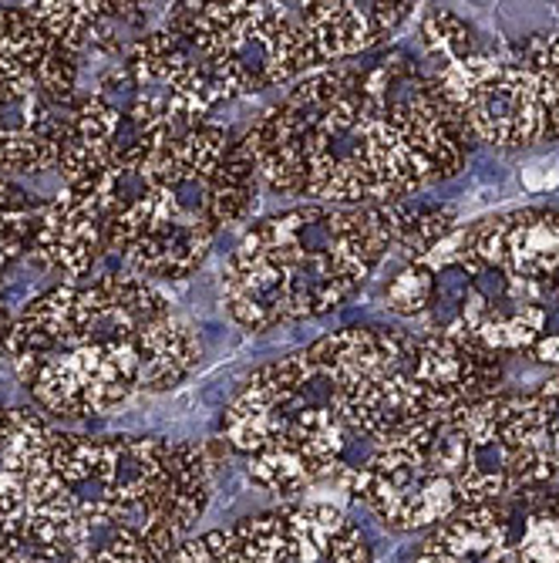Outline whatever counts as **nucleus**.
<instances>
[{
	"mask_svg": "<svg viewBox=\"0 0 559 563\" xmlns=\"http://www.w3.org/2000/svg\"><path fill=\"white\" fill-rule=\"evenodd\" d=\"M239 139L267 189L324 207L415 199L459 176L476 145L404 51L303 75Z\"/></svg>",
	"mask_w": 559,
	"mask_h": 563,
	"instance_id": "f257e3e1",
	"label": "nucleus"
},
{
	"mask_svg": "<svg viewBox=\"0 0 559 563\" xmlns=\"http://www.w3.org/2000/svg\"><path fill=\"white\" fill-rule=\"evenodd\" d=\"M415 199L374 207L300 202L253 223L220 267L226 318L267 334L334 314L381 271Z\"/></svg>",
	"mask_w": 559,
	"mask_h": 563,
	"instance_id": "f03ea898",
	"label": "nucleus"
},
{
	"mask_svg": "<svg viewBox=\"0 0 559 563\" xmlns=\"http://www.w3.org/2000/svg\"><path fill=\"white\" fill-rule=\"evenodd\" d=\"M230 101L290 88L314 71L297 14L277 0H186L166 4L163 24Z\"/></svg>",
	"mask_w": 559,
	"mask_h": 563,
	"instance_id": "7ed1b4c3",
	"label": "nucleus"
},
{
	"mask_svg": "<svg viewBox=\"0 0 559 563\" xmlns=\"http://www.w3.org/2000/svg\"><path fill=\"white\" fill-rule=\"evenodd\" d=\"M128 176L122 156L98 176L81 183H62V189L41 202L34 243L27 264L44 274H62L71 284L88 280V274L105 257V227L122 207Z\"/></svg>",
	"mask_w": 559,
	"mask_h": 563,
	"instance_id": "20e7f679",
	"label": "nucleus"
},
{
	"mask_svg": "<svg viewBox=\"0 0 559 563\" xmlns=\"http://www.w3.org/2000/svg\"><path fill=\"white\" fill-rule=\"evenodd\" d=\"M142 385L138 338H109L44 357L34 382L24 388L31 405L55 422H81L115 412Z\"/></svg>",
	"mask_w": 559,
	"mask_h": 563,
	"instance_id": "39448f33",
	"label": "nucleus"
},
{
	"mask_svg": "<svg viewBox=\"0 0 559 563\" xmlns=\"http://www.w3.org/2000/svg\"><path fill=\"white\" fill-rule=\"evenodd\" d=\"M502 354L482 347L455 328L418 334L412 382L418 385L428 416H451L466 405L502 391Z\"/></svg>",
	"mask_w": 559,
	"mask_h": 563,
	"instance_id": "423d86ee",
	"label": "nucleus"
},
{
	"mask_svg": "<svg viewBox=\"0 0 559 563\" xmlns=\"http://www.w3.org/2000/svg\"><path fill=\"white\" fill-rule=\"evenodd\" d=\"M476 142L495 148H533L549 142V122L533 71L513 55V47L495 58L489 75L466 95L459 106Z\"/></svg>",
	"mask_w": 559,
	"mask_h": 563,
	"instance_id": "0eeeda50",
	"label": "nucleus"
},
{
	"mask_svg": "<svg viewBox=\"0 0 559 563\" xmlns=\"http://www.w3.org/2000/svg\"><path fill=\"white\" fill-rule=\"evenodd\" d=\"M415 8L412 0H308L297 4L293 14L317 71L368 55L409 21Z\"/></svg>",
	"mask_w": 559,
	"mask_h": 563,
	"instance_id": "6e6552de",
	"label": "nucleus"
},
{
	"mask_svg": "<svg viewBox=\"0 0 559 563\" xmlns=\"http://www.w3.org/2000/svg\"><path fill=\"white\" fill-rule=\"evenodd\" d=\"M418 334L384 328V324H350L331 331L303 347L317 382L327 391L358 388L398 372H409L415 365Z\"/></svg>",
	"mask_w": 559,
	"mask_h": 563,
	"instance_id": "1a4fd4ad",
	"label": "nucleus"
},
{
	"mask_svg": "<svg viewBox=\"0 0 559 563\" xmlns=\"http://www.w3.org/2000/svg\"><path fill=\"white\" fill-rule=\"evenodd\" d=\"M476 257L485 271L519 280L559 274V207H523L472 227Z\"/></svg>",
	"mask_w": 559,
	"mask_h": 563,
	"instance_id": "9d476101",
	"label": "nucleus"
},
{
	"mask_svg": "<svg viewBox=\"0 0 559 563\" xmlns=\"http://www.w3.org/2000/svg\"><path fill=\"white\" fill-rule=\"evenodd\" d=\"M138 347H142L138 391H148V395L179 388L202 362V334L195 321L179 311L145 324L138 334Z\"/></svg>",
	"mask_w": 559,
	"mask_h": 563,
	"instance_id": "9b49d317",
	"label": "nucleus"
},
{
	"mask_svg": "<svg viewBox=\"0 0 559 563\" xmlns=\"http://www.w3.org/2000/svg\"><path fill=\"white\" fill-rule=\"evenodd\" d=\"M425 540L448 550L451 556H459V560L492 563L505 547L513 543L510 509H505L502 503L462 506V509H455L448 520L432 527V533Z\"/></svg>",
	"mask_w": 559,
	"mask_h": 563,
	"instance_id": "f8f14e48",
	"label": "nucleus"
},
{
	"mask_svg": "<svg viewBox=\"0 0 559 563\" xmlns=\"http://www.w3.org/2000/svg\"><path fill=\"white\" fill-rule=\"evenodd\" d=\"M317 385V375L308 362V354L293 351L287 357H277V362H267L260 368H253L239 388L233 391V405H246V408H260V412H273V416H290L297 408H303V398Z\"/></svg>",
	"mask_w": 559,
	"mask_h": 563,
	"instance_id": "ddd939ff",
	"label": "nucleus"
},
{
	"mask_svg": "<svg viewBox=\"0 0 559 563\" xmlns=\"http://www.w3.org/2000/svg\"><path fill=\"white\" fill-rule=\"evenodd\" d=\"M246 479L257 489L270 493L273 499H280V506L300 503V499H308L314 489H321L317 470L300 452H293L280 435L267 449L253 452L246 459Z\"/></svg>",
	"mask_w": 559,
	"mask_h": 563,
	"instance_id": "4468645a",
	"label": "nucleus"
},
{
	"mask_svg": "<svg viewBox=\"0 0 559 563\" xmlns=\"http://www.w3.org/2000/svg\"><path fill=\"white\" fill-rule=\"evenodd\" d=\"M65 145L47 139L41 132H31L24 125H11L0 119V176L21 179V176H44L62 169Z\"/></svg>",
	"mask_w": 559,
	"mask_h": 563,
	"instance_id": "2eb2a0df",
	"label": "nucleus"
},
{
	"mask_svg": "<svg viewBox=\"0 0 559 563\" xmlns=\"http://www.w3.org/2000/svg\"><path fill=\"white\" fill-rule=\"evenodd\" d=\"M418 44H422V55L432 58L438 68H445L451 62H462L472 55V51H479L476 27L462 14H455L448 8H432L422 14Z\"/></svg>",
	"mask_w": 559,
	"mask_h": 563,
	"instance_id": "dca6fc26",
	"label": "nucleus"
},
{
	"mask_svg": "<svg viewBox=\"0 0 559 563\" xmlns=\"http://www.w3.org/2000/svg\"><path fill=\"white\" fill-rule=\"evenodd\" d=\"M455 230H459V210L451 202H415L409 223L394 243V253H401L404 264H422Z\"/></svg>",
	"mask_w": 559,
	"mask_h": 563,
	"instance_id": "f3484780",
	"label": "nucleus"
},
{
	"mask_svg": "<svg viewBox=\"0 0 559 563\" xmlns=\"http://www.w3.org/2000/svg\"><path fill=\"white\" fill-rule=\"evenodd\" d=\"M513 55L533 71L549 122V139H559V34H529Z\"/></svg>",
	"mask_w": 559,
	"mask_h": 563,
	"instance_id": "a211bd4d",
	"label": "nucleus"
},
{
	"mask_svg": "<svg viewBox=\"0 0 559 563\" xmlns=\"http://www.w3.org/2000/svg\"><path fill=\"white\" fill-rule=\"evenodd\" d=\"M435 297H438V274L428 271L425 264H404L388 280L381 303H384V311L398 318H418L428 311Z\"/></svg>",
	"mask_w": 559,
	"mask_h": 563,
	"instance_id": "6ab92c4d",
	"label": "nucleus"
},
{
	"mask_svg": "<svg viewBox=\"0 0 559 563\" xmlns=\"http://www.w3.org/2000/svg\"><path fill=\"white\" fill-rule=\"evenodd\" d=\"M412 563H469V560H459V556H451L448 550H441V547L422 540L418 550H415V556H412Z\"/></svg>",
	"mask_w": 559,
	"mask_h": 563,
	"instance_id": "aec40b11",
	"label": "nucleus"
}]
</instances>
